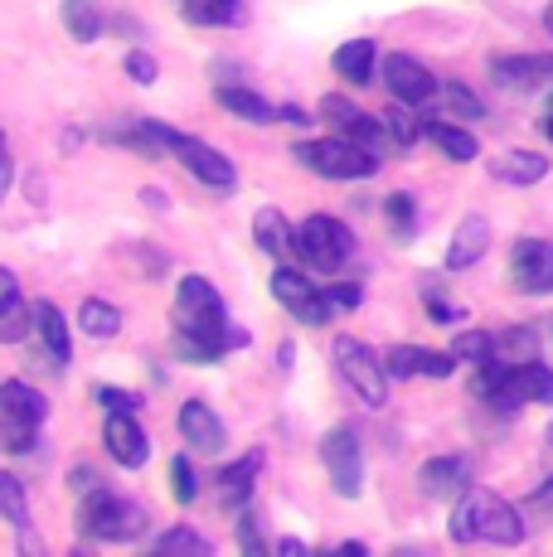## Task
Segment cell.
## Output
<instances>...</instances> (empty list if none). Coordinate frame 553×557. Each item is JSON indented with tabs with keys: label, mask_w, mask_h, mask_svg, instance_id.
Segmentation results:
<instances>
[{
	"label": "cell",
	"mask_w": 553,
	"mask_h": 557,
	"mask_svg": "<svg viewBox=\"0 0 553 557\" xmlns=\"http://www.w3.org/2000/svg\"><path fill=\"white\" fill-rule=\"evenodd\" d=\"M233 345H248V330H233L219 292L205 276H185L175 292V355L195 363H219Z\"/></svg>",
	"instance_id": "cell-1"
},
{
	"label": "cell",
	"mask_w": 553,
	"mask_h": 557,
	"mask_svg": "<svg viewBox=\"0 0 553 557\" xmlns=\"http://www.w3.org/2000/svg\"><path fill=\"white\" fill-rule=\"evenodd\" d=\"M452 543H495V548H515L525 539V519L515 505H505L491 490H466L452 509Z\"/></svg>",
	"instance_id": "cell-2"
},
{
	"label": "cell",
	"mask_w": 553,
	"mask_h": 557,
	"mask_svg": "<svg viewBox=\"0 0 553 557\" xmlns=\"http://www.w3.org/2000/svg\"><path fill=\"white\" fill-rule=\"evenodd\" d=\"M78 523H83V533L98 539V543H132V539H142L146 533V509L132 505L126 495H116V490L98 485V490L83 495Z\"/></svg>",
	"instance_id": "cell-3"
},
{
	"label": "cell",
	"mask_w": 553,
	"mask_h": 557,
	"mask_svg": "<svg viewBox=\"0 0 553 557\" xmlns=\"http://www.w3.org/2000/svg\"><path fill=\"white\" fill-rule=\"evenodd\" d=\"M306 170H316L321 180H369L379 170V156L355 146L349 136H321V141H302L292 151Z\"/></svg>",
	"instance_id": "cell-4"
},
{
	"label": "cell",
	"mask_w": 553,
	"mask_h": 557,
	"mask_svg": "<svg viewBox=\"0 0 553 557\" xmlns=\"http://www.w3.org/2000/svg\"><path fill=\"white\" fill-rule=\"evenodd\" d=\"M45 417H49V403L35 388H25L20 379H10L0 388V436H5V451H15V456L29 451Z\"/></svg>",
	"instance_id": "cell-5"
},
{
	"label": "cell",
	"mask_w": 553,
	"mask_h": 557,
	"mask_svg": "<svg viewBox=\"0 0 553 557\" xmlns=\"http://www.w3.org/2000/svg\"><path fill=\"white\" fill-rule=\"evenodd\" d=\"M349 252H355V238H349V228L340 219L316 213V219H306L302 228H296V257H302L311 272H340V267L349 262Z\"/></svg>",
	"instance_id": "cell-6"
},
{
	"label": "cell",
	"mask_w": 553,
	"mask_h": 557,
	"mask_svg": "<svg viewBox=\"0 0 553 557\" xmlns=\"http://www.w3.org/2000/svg\"><path fill=\"white\" fill-rule=\"evenodd\" d=\"M335 363H340V373L349 379V388H355L369 407H384L389 403V379H393V373H389V363L365 345V339L340 335L335 339Z\"/></svg>",
	"instance_id": "cell-7"
},
{
	"label": "cell",
	"mask_w": 553,
	"mask_h": 557,
	"mask_svg": "<svg viewBox=\"0 0 553 557\" xmlns=\"http://www.w3.org/2000/svg\"><path fill=\"white\" fill-rule=\"evenodd\" d=\"M272 296L292 310L302 325H331V292H321V286H311L302 272H292V267H276L272 272Z\"/></svg>",
	"instance_id": "cell-8"
},
{
	"label": "cell",
	"mask_w": 553,
	"mask_h": 557,
	"mask_svg": "<svg viewBox=\"0 0 553 557\" xmlns=\"http://www.w3.org/2000/svg\"><path fill=\"white\" fill-rule=\"evenodd\" d=\"M321 460H325V470H331L335 495L359 499V490H365V456H359V436L349 432V426H335V432H325Z\"/></svg>",
	"instance_id": "cell-9"
},
{
	"label": "cell",
	"mask_w": 553,
	"mask_h": 557,
	"mask_svg": "<svg viewBox=\"0 0 553 557\" xmlns=\"http://www.w3.org/2000/svg\"><path fill=\"white\" fill-rule=\"evenodd\" d=\"M384 88L403 107H428L432 98H442V88L428 73V63H418L413 53H389L384 59Z\"/></svg>",
	"instance_id": "cell-10"
},
{
	"label": "cell",
	"mask_w": 553,
	"mask_h": 557,
	"mask_svg": "<svg viewBox=\"0 0 553 557\" xmlns=\"http://www.w3.org/2000/svg\"><path fill=\"white\" fill-rule=\"evenodd\" d=\"M170 156H180V165H185L195 180H205L209 189H233V185H238V170H233V160L219 156L214 146L195 141V136H180L175 132V141H170Z\"/></svg>",
	"instance_id": "cell-11"
},
{
	"label": "cell",
	"mask_w": 553,
	"mask_h": 557,
	"mask_svg": "<svg viewBox=\"0 0 553 557\" xmlns=\"http://www.w3.org/2000/svg\"><path fill=\"white\" fill-rule=\"evenodd\" d=\"M525 403H553V369H544L539 359H525V363H509V379L505 388H500V398L491 407H500V412H515V407Z\"/></svg>",
	"instance_id": "cell-12"
},
{
	"label": "cell",
	"mask_w": 553,
	"mask_h": 557,
	"mask_svg": "<svg viewBox=\"0 0 553 557\" xmlns=\"http://www.w3.org/2000/svg\"><path fill=\"white\" fill-rule=\"evenodd\" d=\"M509 282L525 296H549L553 292V248L539 238H519L509 252Z\"/></svg>",
	"instance_id": "cell-13"
},
{
	"label": "cell",
	"mask_w": 553,
	"mask_h": 557,
	"mask_svg": "<svg viewBox=\"0 0 553 557\" xmlns=\"http://www.w3.org/2000/svg\"><path fill=\"white\" fill-rule=\"evenodd\" d=\"M491 78L505 92H534L553 83V53H505V59H491Z\"/></svg>",
	"instance_id": "cell-14"
},
{
	"label": "cell",
	"mask_w": 553,
	"mask_h": 557,
	"mask_svg": "<svg viewBox=\"0 0 553 557\" xmlns=\"http://www.w3.org/2000/svg\"><path fill=\"white\" fill-rule=\"evenodd\" d=\"M102 442H108V451H112L116 466H126V470L146 466V456H151V446H146V432L136 426V412H112Z\"/></svg>",
	"instance_id": "cell-15"
},
{
	"label": "cell",
	"mask_w": 553,
	"mask_h": 557,
	"mask_svg": "<svg viewBox=\"0 0 553 557\" xmlns=\"http://www.w3.org/2000/svg\"><path fill=\"white\" fill-rule=\"evenodd\" d=\"M418 485L428 499H452V495H466L471 490V466L462 456H438L418 470Z\"/></svg>",
	"instance_id": "cell-16"
},
{
	"label": "cell",
	"mask_w": 553,
	"mask_h": 557,
	"mask_svg": "<svg viewBox=\"0 0 553 557\" xmlns=\"http://www.w3.org/2000/svg\"><path fill=\"white\" fill-rule=\"evenodd\" d=\"M389 373L393 379H413V373H428V379H452L456 355H438V349H418V345H393L389 355Z\"/></svg>",
	"instance_id": "cell-17"
},
{
	"label": "cell",
	"mask_w": 553,
	"mask_h": 557,
	"mask_svg": "<svg viewBox=\"0 0 553 557\" xmlns=\"http://www.w3.org/2000/svg\"><path fill=\"white\" fill-rule=\"evenodd\" d=\"M180 432H185V442H195V451H205V456H219L223 442H229V436H223V422L209 412V403H195V398L180 407Z\"/></svg>",
	"instance_id": "cell-18"
},
{
	"label": "cell",
	"mask_w": 553,
	"mask_h": 557,
	"mask_svg": "<svg viewBox=\"0 0 553 557\" xmlns=\"http://www.w3.org/2000/svg\"><path fill=\"white\" fill-rule=\"evenodd\" d=\"M486 248H491V223H486L481 213H471V219L456 228L452 252H446V267H452V272H462V267H476L486 257Z\"/></svg>",
	"instance_id": "cell-19"
},
{
	"label": "cell",
	"mask_w": 553,
	"mask_h": 557,
	"mask_svg": "<svg viewBox=\"0 0 553 557\" xmlns=\"http://www.w3.org/2000/svg\"><path fill=\"white\" fill-rule=\"evenodd\" d=\"M491 175L500 185H544L549 180V160L534 151H505L491 160Z\"/></svg>",
	"instance_id": "cell-20"
},
{
	"label": "cell",
	"mask_w": 553,
	"mask_h": 557,
	"mask_svg": "<svg viewBox=\"0 0 553 557\" xmlns=\"http://www.w3.org/2000/svg\"><path fill=\"white\" fill-rule=\"evenodd\" d=\"M262 470V451H248L243 460H233L229 470L219 475V505L223 509H243L253 495V475Z\"/></svg>",
	"instance_id": "cell-21"
},
{
	"label": "cell",
	"mask_w": 553,
	"mask_h": 557,
	"mask_svg": "<svg viewBox=\"0 0 553 557\" xmlns=\"http://www.w3.org/2000/svg\"><path fill=\"white\" fill-rule=\"evenodd\" d=\"M422 136H428L432 146H442L446 160H476L481 156V141H476L466 126H456V122H438V116H428V122H422Z\"/></svg>",
	"instance_id": "cell-22"
},
{
	"label": "cell",
	"mask_w": 553,
	"mask_h": 557,
	"mask_svg": "<svg viewBox=\"0 0 553 557\" xmlns=\"http://www.w3.org/2000/svg\"><path fill=\"white\" fill-rule=\"evenodd\" d=\"M29 330V310L20 301V286H15V272H0V339L5 345H15V339H25Z\"/></svg>",
	"instance_id": "cell-23"
},
{
	"label": "cell",
	"mask_w": 553,
	"mask_h": 557,
	"mask_svg": "<svg viewBox=\"0 0 553 557\" xmlns=\"http://www.w3.org/2000/svg\"><path fill=\"white\" fill-rule=\"evenodd\" d=\"M253 238H258V248L268 252V257L296 252V233L286 228L282 209H258V219H253Z\"/></svg>",
	"instance_id": "cell-24"
},
{
	"label": "cell",
	"mask_w": 553,
	"mask_h": 557,
	"mask_svg": "<svg viewBox=\"0 0 553 557\" xmlns=\"http://www.w3.org/2000/svg\"><path fill=\"white\" fill-rule=\"evenodd\" d=\"M374 45L369 39H349V45H340L335 49V73L340 78H349L355 88H365L369 78H374Z\"/></svg>",
	"instance_id": "cell-25"
},
{
	"label": "cell",
	"mask_w": 553,
	"mask_h": 557,
	"mask_svg": "<svg viewBox=\"0 0 553 557\" xmlns=\"http://www.w3.org/2000/svg\"><path fill=\"white\" fill-rule=\"evenodd\" d=\"M219 107L243 116V122H276V116H282L268 98H258V92H248V88H219Z\"/></svg>",
	"instance_id": "cell-26"
},
{
	"label": "cell",
	"mask_w": 553,
	"mask_h": 557,
	"mask_svg": "<svg viewBox=\"0 0 553 557\" xmlns=\"http://www.w3.org/2000/svg\"><path fill=\"white\" fill-rule=\"evenodd\" d=\"M59 15H63V29H69L78 45H93V39L102 35V15H98L93 0H63Z\"/></svg>",
	"instance_id": "cell-27"
},
{
	"label": "cell",
	"mask_w": 553,
	"mask_h": 557,
	"mask_svg": "<svg viewBox=\"0 0 553 557\" xmlns=\"http://www.w3.org/2000/svg\"><path fill=\"white\" fill-rule=\"evenodd\" d=\"M35 325H39V335H45V345H49V359H54V363H69V325H63L59 306L39 301V306H35Z\"/></svg>",
	"instance_id": "cell-28"
},
{
	"label": "cell",
	"mask_w": 553,
	"mask_h": 557,
	"mask_svg": "<svg viewBox=\"0 0 553 557\" xmlns=\"http://www.w3.org/2000/svg\"><path fill=\"white\" fill-rule=\"evenodd\" d=\"M185 20L189 25H238L243 0H185Z\"/></svg>",
	"instance_id": "cell-29"
},
{
	"label": "cell",
	"mask_w": 553,
	"mask_h": 557,
	"mask_svg": "<svg viewBox=\"0 0 553 557\" xmlns=\"http://www.w3.org/2000/svg\"><path fill=\"white\" fill-rule=\"evenodd\" d=\"M78 325H83V335H93V339H112L116 330H122V310L108 301H83Z\"/></svg>",
	"instance_id": "cell-30"
},
{
	"label": "cell",
	"mask_w": 553,
	"mask_h": 557,
	"mask_svg": "<svg viewBox=\"0 0 553 557\" xmlns=\"http://www.w3.org/2000/svg\"><path fill=\"white\" fill-rule=\"evenodd\" d=\"M340 132L349 136L355 146H365V151H374V156H384V146H389V122H374V116H365V112H355Z\"/></svg>",
	"instance_id": "cell-31"
},
{
	"label": "cell",
	"mask_w": 553,
	"mask_h": 557,
	"mask_svg": "<svg viewBox=\"0 0 553 557\" xmlns=\"http://www.w3.org/2000/svg\"><path fill=\"white\" fill-rule=\"evenodd\" d=\"M452 355L466 359V363H491L495 359V335H486V330H462V335L452 339Z\"/></svg>",
	"instance_id": "cell-32"
},
{
	"label": "cell",
	"mask_w": 553,
	"mask_h": 557,
	"mask_svg": "<svg viewBox=\"0 0 553 557\" xmlns=\"http://www.w3.org/2000/svg\"><path fill=\"white\" fill-rule=\"evenodd\" d=\"M156 553H214V543L195 529H170L156 539Z\"/></svg>",
	"instance_id": "cell-33"
},
{
	"label": "cell",
	"mask_w": 553,
	"mask_h": 557,
	"mask_svg": "<svg viewBox=\"0 0 553 557\" xmlns=\"http://www.w3.org/2000/svg\"><path fill=\"white\" fill-rule=\"evenodd\" d=\"M0 509H5V519L15 523L20 533H25L29 509H25V490H20V480H15V475H0Z\"/></svg>",
	"instance_id": "cell-34"
},
{
	"label": "cell",
	"mask_w": 553,
	"mask_h": 557,
	"mask_svg": "<svg viewBox=\"0 0 553 557\" xmlns=\"http://www.w3.org/2000/svg\"><path fill=\"white\" fill-rule=\"evenodd\" d=\"M495 359H509V363L534 359V330H509V335H500L495 339Z\"/></svg>",
	"instance_id": "cell-35"
},
{
	"label": "cell",
	"mask_w": 553,
	"mask_h": 557,
	"mask_svg": "<svg viewBox=\"0 0 553 557\" xmlns=\"http://www.w3.org/2000/svg\"><path fill=\"white\" fill-rule=\"evenodd\" d=\"M389 223L398 238H413V228H418V203H413V195H389Z\"/></svg>",
	"instance_id": "cell-36"
},
{
	"label": "cell",
	"mask_w": 553,
	"mask_h": 557,
	"mask_svg": "<svg viewBox=\"0 0 553 557\" xmlns=\"http://www.w3.org/2000/svg\"><path fill=\"white\" fill-rule=\"evenodd\" d=\"M170 480H175V499L180 505H195V495H199V480H195V466H189V456H175L170 460Z\"/></svg>",
	"instance_id": "cell-37"
},
{
	"label": "cell",
	"mask_w": 553,
	"mask_h": 557,
	"mask_svg": "<svg viewBox=\"0 0 553 557\" xmlns=\"http://www.w3.org/2000/svg\"><path fill=\"white\" fill-rule=\"evenodd\" d=\"M442 102L452 107L456 116H466V122H476V116H486V107H481V98H471V92L462 88V83H446L442 88Z\"/></svg>",
	"instance_id": "cell-38"
},
{
	"label": "cell",
	"mask_w": 553,
	"mask_h": 557,
	"mask_svg": "<svg viewBox=\"0 0 553 557\" xmlns=\"http://www.w3.org/2000/svg\"><path fill=\"white\" fill-rule=\"evenodd\" d=\"M108 412H142V393H126V388H98L93 393Z\"/></svg>",
	"instance_id": "cell-39"
},
{
	"label": "cell",
	"mask_w": 553,
	"mask_h": 557,
	"mask_svg": "<svg viewBox=\"0 0 553 557\" xmlns=\"http://www.w3.org/2000/svg\"><path fill=\"white\" fill-rule=\"evenodd\" d=\"M389 132H393V141H398V146H413V141H418V132H422V126L413 122V116L403 112V102H398V107H393V112H389Z\"/></svg>",
	"instance_id": "cell-40"
},
{
	"label": "cell",
	"mask_w": 553,
	"mask_h": 557,
	"mask_svg": "<svg viewBox=\"0 0 553 557\" xmlns=\"http://www.w3.org/2000/svg\"><path fill=\"white\" fill-rule=\"evenodd\" d=\"M126 73H132L136 83H156V59L151 53H142V49H132L126 53Z\"/></svg>",
	"instance_id": "cell-41"
},
{
	"label": "cell",
	"mask_w": 553,
	"mask_h": 557,
	"mask_svg": "<svg viewBox=\"0 0 553 557\" xmlns=\"http://www.w3.org/2000/svg\"><path fill=\"white\" fill-rule=\"evenodd\" d=\"M238 539H243V548H248L253 557H262V553H268V548H262V539H258V519H253L248 509L238 513Z\"/></svg>",
	"instance_id": "cell-42"
},
{
	"label": "cell",
	"mask_w": 553,
	"mask_h": 557,
	"mask_svg": "<svg viewBox=\"0 0 553 557\" xmlns=\"http://www.w3.org/2000/svg\"><path fill=\"white\" fill-rule=\"evenodd\" d=\"M355 112H359V107L345 102V98H325V102H321V116H325V122H335V126H345Z\"/></svg>",
	"instance_id": "cell-43"
},
{
	"label": "cell",
	"mask_w": 553,
	"mask_h": 557,
	"mask_svg": "<svg viewBox=\"0 0 553 557\" xmlns=\"http://www.w3.org/2000/svg\"><path fill=\"white\" fill-rule=\"evenodd\" d=\"M325 292H331V301H335V306H345V310H355V306H359V286H349V282L325 286Z\"/></svg>",
	"instance_id": "cell-44"
},
{
	"label": "cell",
	"mask_w": 553,
	"mask_h": 557,
	"mask_svg": "<svg viewBox=\"0 0 553 557\" xmlns=\"http://www.w3.org/2000/svg\"><path fill=\"white\" fill-rule=\"evenodd\" d=\"M428 310H432V320H438V325H456V320H462L452 306H442L438 296H428Z\"/></svg>",
	"instance_id": "cell-45"
},
{
	"label": "cell",
	"mask_w": 553,
	"mask_h": 557,
	"mask_svg": "<svg viewBox=\"0 0 553 557\" xmlns=\"http://www.w3.org/2000/svg\"><path fill=\"white\" fill-rule=\"evenodd\" d=\"M534 505H539V509H553V475H549L544 485L534 490Z\"/></svg>",
	"instance_id": "cell-46"
},
{
	"label": "cell",
	"mask_w": 553,
	"mask_h": 557,
	"mask_svg": "<svg viewBox=\"0 0 553 557\" xmlns=\"http://www.w3.org/2000/svg\"><path fill=\"white\" fill-rule=\"evenodd\" d=\"M276 553H286V557H306V543H296V539H282V543H276Z\"/></svg>",
	"instance_id": "cell-47"
},
{
	"label": "cell",
	"mask_w": 553,
	"mask_h": 557,
	"mask_svg": "<svg viewBox=\"0 0 553 557\" xmlns=\"http://www.w3.org/2000/svg\"><path fill=\"white\" fill-rule=\"evenodd\" d=\"M282 116H286V122H296V126H306V122H311V116H306L302 107H282Z\"/></svg>",
	"instance_id": "cell-48"
},
{
	"label": "cell",
	"mask_w": 553,
	"mask_h": 557,
	"mask_svg": "<svg viewBox=\"0 0 553 557\" xmlns=\"http://www.w3.org/2000/svg\"><path fill=\"white\" fill-rule=\"evenodd\" d=\"M544 132H549V141H553V98H549V107H544Z\"/></svg>",
	"instance_id": "cell-49"
},
{
	"label": "cell",
	"mask_w": 553,
	"mask_h": 557,
	"mask_svg": "<svg viewBox=\"0 0 553 557\" xmlns=\"http://www.w3.org/2000/svg\"><path fill=\"white\" fill-rule=\"evenodd\" d=\"M544 25H549V35H553V5L544 10Z\"/></svg>",
	"instance_id": "cell-50"
},
{
	"label": "cell",
	"mask_w": 553,
	"mask_h": 557,
	"mask_svg": "<svg viewBox=\"0 0 553 557\" xmlns=\"http://www.w3.org/2000/svg\"><path fill=\"white\" fill-rule=\"evenodd\" d=\"M549 442H553V426H549Z\"/></svg>",
	"instance_id": "cell-51"
}]
</instances>
